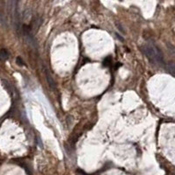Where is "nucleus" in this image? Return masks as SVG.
I'll use <instances>...</instances> for the list:
<instances>
[{"mask_svg":"<svg viewBox=\"0 0 175 175\" xmlns=\"http://www.w3.org/2000/svg\"><path fill=\"white\" fill-rule=\"evenodd\" d=\"M45 75H46V79H47V83H48L49 87L51 88V89H52L53 91L55 92L56 88H57V87H56V82H54V78L52 77V75H50V73H49L47 69H45Z\"/></svg>","mask_w":175,"mask_h":175,"instance_id":"2","label":"nucleus"},{"mask_svg":"<svg viewBox=\"0 0 175 175\" xmlns=\"http://www.w3.org/2000/svg\"><path fill=\"white\" fill-rule=\"evenodd\" d=\"M116 37L118 38V39H120V40H122V41H123V38H122L121 36H120V34H118V33H116Z\"/></svg>","mask_w":175,"mask_h":175,"instance_id":"5","label":"nucleus"},{"mask_svg":"<svg viewBox=\"0 0 175 175\" xmlns=\"http://www.w3.org/2000/svg\"><path fill=\"white\" fill-rule=\"evenodd\" d=\"M142 51L148 60L155 66H164L165 59L161 49L153 41H148L142 47Z\"/></svg>","mask_w":175,"mask_h":175,"instance_id":"1","label":"nucleus"},{"mask_svg":"<svg viewBox=\"0 0 175 175\" xmlns=\"http://www.w3.org/2000/svg\"><path fill=\"white\" fill-rule=\"evenodd\" d=\"M116 27L118 28V30H119L120 32H122V33H125L124 30H123V26L121 25V24L118 23V22H116Z\"/></svg>","mask_w":175,"mask_h":175,"instance_id":"4","label":"nucleus"},{"mask_svg":"<svg viewBox=\"0 0 175 175\" xmlns=\"http://www.w3.org/2000/svg\"><path fill=\"white\" fill-rule=\"evenodd\" d=\"M8 58V53L5 49H2V50L0 51V60H2V61H4Z\"/></svg>","mask_w":175,"mask_h":175,"instance_id":"3","label":"nucleus"}]
</instances>
